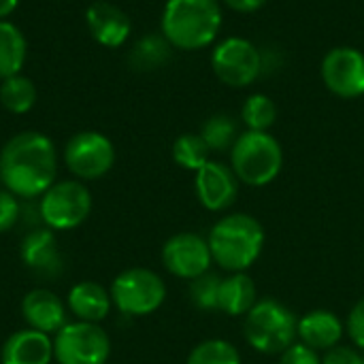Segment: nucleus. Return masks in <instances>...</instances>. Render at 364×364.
<instances>
[{
  "label": "nucleus",
  "instance_id": "1",
  "mask_svg": "<svg viewBox=\"0 0 364 364\" xmlns=\"http://www.w3.org/2000/svg\"><path fill=\"white\" fill-rule=\"evenodd\" d=\"M58 173V156L49 136L26 130L11 136L0 151L2 186L17 198L43 196Z\"/></svg>",
  "mask_w": 364,
  "mask_h": 364
},
{
  "label": "nucleus",
  "instance_id": "2",
  "mask_svg": "<svg viewBox=\"0 0 364 364\" xmlns=\"http://www.w3.org/2000/svg\"><path fill=\"white\" fill-rule=\"evenodd\" d=\"M213 262L228 273H245L262 254L264 228L247 213H228L207 237Z\"/></svg>",
  "mask_w": 364,
  "mask_h": 364
},
{
  "label": "nucleus",
  "instance_id": "3",
  "mask_svg": "<svg viewBox=\"0 0 364 364\" xmlns=\"http://www.w3.org/2000/svg\"><path fill=\"white\" fill-rule=\"evenodd\" d=\"M160 26L171 47L205 49L220 34L222 9L218 0H166Z\"/></svg>",
  "mask_w": 364,
  "mask_h": 364
},
{
  "label": "nucleus",
  "instance_id": "4",
  "mask_svg": "<svg viewBox=\"0 0 364 364\" xmlns=\"http://www.w3.org/2000/svg\"><path fill=\"white\" fill-rule=\"evenodd\" d=\"M243 337L256 352L282 356L299 339V318L277 299H260L245 314Z\"/></svg>",
  "mask_w": 364,
  "mask_h": 364
},
{
  "label": "nucleus",
  "instance_id": "5",
  "mask_svg": "<svg viewBox=\"0 0 364 364\" xmlns=\"http://www.w3.org/2000/svg\"><path fill=\"white\" fill-rule=\"evenodd\" d=\"M284 166V149L269 132L245 130L230 149V168L239 181L262 188L275 181Z\"/></svg>",
  "mask_w": 364,
  "mask_h": 364
},
{
  "label": "nucleus",
  "instance_id": "6",
  "mask_svg": "<svg viewBox=\"0 0 364 364\" xmlns=\"http://www.w3.org/2000/svg\"><path fill=\"white\" fill-rule=\"evenodd\" d=\"M109 292L113 307L130 318H143L158 311L166 299V286L162 277L149 269H128L119 273Z\"/></svg>",
  "mask_w": 364,
  "mask_h": 364
},
{
  "label": "nucleus",
  "instance_id": "7",
  "mask_svg": "<svg viewBox=\"0 0 364 364\" xmlns=\"http://www.w3.org/2000/svg\"><path fill=\"white\" fill-rule=\"evenodd\" d=\"M38 211L47 228L73 230L81 226L92 211L90 190L77 179L58 181L41 196Z\"/></svg>",
  "mask_w": 364,
  "mask_h": 364
},
{
  "label": "nucleus",
  "instance_id": "8",
  "mask_svg": "<svg viewBox=\"0 0 364 364\" xmlns=\"http://www.w3.org/2000/svg\"><path fill=\"white\" fill-rule=\"evenodd\" d=\"M109 354V335L92 322H66L53 337V358L58 364H105Z\"/></svg>",
  "mask_w": 364,
  "mask_h": 364
},
{
  "label": "nucleus",
  "instance_id": "9",
  "mask_svg": "<svg viewBox=\"0 0 364 364\" xmlns=\"http://www.w3.org/2000/svg\"><path fill=\"white\" fill-rule=\"evenodd\" d=\"M264 66L262 51L247 38L230 36L222 41L211 53V68L215 77L230 87L252 85Z\"/></svg>",
  "mask_w": 364,
  "mask_h": 364
},
{
  "label": "nucleus",
  "instance_id": "10",
  "mask_svg": "<svg viewBox=\"0 0 364 364\" xmlns=\"http://www.w3.org/2000/svg\"><path fill=\"white\" fill-rule=\"evenodd\" d=\"M66 168L81 181L105 177L115 164V147L111 139L96 130H83L68 139L64 147Z\"/></svg>",
  "mask_w": 364,
  "mask_h": 364
},
{
  "label": "nucleus",
  "instance_id": "11",
  "mask_svg": "<svg viewBox=\"0 0 364 364\" xmlns=\"http://www.w3.org/2000/svg\"><path fill=\"white\" fill-rule=\"evenodd\" d=\"M322 81L339 98L364 96V53L356 47H335L322 60Z\"/></svg>",
  "mask_w": 364,
  "mask_h": 364
},
{
  "label": "nucleus",
  "instance_id": "12",
  "mask_svg": "<svg viewBox=\"0 0 364 364\" xmlns=\"http://www.w3.org/2000/svg\"><path fill=\"white\" fill-rule=\"evenodd\" d=\"M211 250L207 239L194 232L173 235L162 247L164 269L179 279H196L211 271Z\"/></svg>",
  "mask_w": 364,
  "mask_h": 364
},
{
  "label": "nucleus",
  "instance_id": "13",
  "mask_svg": "<svg viewBox=\"0 0 364 364\" xmlns=\"http://www.w3.org/2000/svg\"><path fill=\"white\" fill-rule=\"evenodd\" d=\"M194 190L198 203L207 211H226L237 200L239 179L228 164L209 160L203 168L196 171Z\"/></svg>",
  "mask_w": 364,
  "mask_h": 364
},
{
  "label": "nucleus",
  "instance_id": "14",
  "mask_svg": "<svg viewBox=\"0 0 364 364\" xmlns=\"http://www.w3.org/2000/svg\"><path fill=\"white\" fill-rule=\"evenodd\" d=\"M85 23L96 43L102 47H122L130 32H132V21L130 17L115 4L98 0L92 2L85 11Z\"/></svg>",
  "mask_w": 364,
  "mask_h": 364
},
{
  "label": "nucleus",
  "instance_id": "15",
  "mask_svg": "<svg viewBox=\"0 0 364 364\" xmlns=\"http://www.w3.org/2000/svg\"><path fill=\"white\" fill-rule=\"evenodd\" d=\"M66 309L64 301L45 288L28 292L21 301V314L28 328L45 335H55L66 324Z\"/></svg>",
  "mask_w": 364,
  "mask_h": 364
},
{
  "label": "nucleus",
  "instance_id": "16",
  "mask_svg": "<svg viewBox=\"0 0 364 364\" xmlns=\"http://www.w3.org/2000/svg\"><path fill=\"white\" fill-rule=\"evenodd\" d=\"M53 360V339L45 333L26 328L13 333L0 352L2 364H49Z\"/></svg>",
  "mask_w": 364,
  "mask_h": 364
},
{
  "label": "nucleus",
  "instance_id": "17",
  "mask_svg": "<svg viewBox=\"0 0 364 364\" xmlns=\"http://www.w3.org/2000/svg\"><path fill=\"white\" fill-rule=\"evenodd\" d=\"M346 333L343 322L328 309H314L299 318V341L316 352H326L341 343Z\"/></svg>",
  "mask_w": 364,
  "mask_h": 364
},
{
  "label": "nucleus",
  "instance_id": "18",
  "mask_svg": "<svg viewBox=\"0 0 364 364\" xmlns=\"http://www.w3.org/2000/svg\"><path fill=\"white\" fill-rule=\"evenodd\" d=\"M66 307L79 322L98 324L109 316L113 301H111V292H107L100 284L79 282L70 288L66 296Z\"/></svg>",
  "mask_w": 364,
  "mask_h": 364
},
{
  "label": "nucleus",
  "instance_id": "19",
  "mask_svg": "<svg viewBox=\"0 0 364 364\" xmlns=\"http://www.w3.org/2000/svg\"><path fill=\"white\" fill-rule=\"evenodd\" d=\"M21 258L28 269L41 275L53 277L62 271V258L58 254L51 228H36L28 232L21 243Z\"/></svg>",
  "mask_w": 364,
  "mask_h": 364
},
{
  "label": "nucleus",
  "instance_id": "20",
  "mask_svg": "<svg viewBox=\"0 0 364 364\" xmlns=\"http://www.w3.org/2000/svg\"><path fill=\"white\" fill-rule=\"evenodd\" d=\"M258 303L256 284L247 273H228L220 282L218 311L226 316H245Z\"/></svg>",
  "mask_w": 364,
  "mask_h": 364
},
{
  "label": "nucleus",
  "instance_id": "21",
  "mask_svg": "<svg viewBox=\"0 0 364 364\" xmlns=\"http://www.w3.org/2000/svg\"><path fill=\"white\" fill-rule=\"evenodd\" d=\"M28 53V43L21 30L9 19L0 21V81L19 75Z\"/></svg>",
  "mask_w": 364,
  "mask_h": 364
},
{
  "label": "nucleus",
  "instance_id": "22",
  "mask_svg": "<svg viewBox=\"0 0 364 364\" xmlns=\"http://www.w3.org/2000/svg\"><path fill=\"white\" fill-rule=\"evenodd\" d=\"M36 102V87L23 75H13L0 83V105L9 113H28Z\"/></svg>",
  "mask_w": 364,
  "mask_h": 364
},
{
  "label": "nucleus",
  "instance_id": "23",
  "mask_svg": "<svg viewBox=\"0 0 364 364\" xmlns=\"http://www.w3.org/2000/svg\"><path fill=\"white\" fill-rule=\"evenodd\" d=\"M198 134L203 136V141L207 143V147L211 151H228V149H232L235 141L239 139V128L230 115L218 113V115H211L203 124Z\"/></svg>",
  "mask_w": 364,
  "mask_h": 364
},
{
  "label": "nucleus",
  "instance_id": "24",
  "mask_svg": "<svg viewBox=\"0 0 364 364\" xmlns=\"http://www.w3.org/2000/svg\"><path fill=\"white\" fill-rule=\"evenodd\" d=\"M241 119L247 130L269 132V128L277 122V105L267 94H252L243 102Z\"/></svg>",
  "mask_w": 364,
  "mask_h": 364
},
{
  "label": "nucleus",
  "instance_id": "25",
  "mask_svg": "<svg viewBox=\"0 0 364 364\" xmlns=\"http://www.w3.org/2000/svg\"><path fill=\"white\" fill-rule=\"evenodd\" d=\"M209 154L211 149L207 147V143L203 141L200 134H181L175 143H173V160L186 168V171H198L209 162Z\"/></svg>",
  "mask_w": 364,
  "mask_h": 364
},
{
  "label": "nucleus",
  "instance_id": "26",
  "mask_svg": "<svg viewBox=\"0 0 364 364\" xmlns=\"http://www.w3.org/2000/svg\"><path fill=\"white\" fill-rule=\"evenodd\" d=\"M186 364H241V354L230 341L207 339L190 352Z\"/></svg>",
  "mask_w": 364,
  "mask_h": 364
},
{
  "label": "nucleus",
  "instance_id": "27",
  "mask_svg": "<svg viewBox=\"0 0 364 364\" xmlns=\"http://www.w3.org/2000/svg\"><path fill=\"white\" fill-rule=\"evenodd\" d=\"M168 51H171V43L162 36H145L143 41L136 43L134 51H132V64L136 68H158L166 62L168 58Z\"/></svg>",
  "mask_w": 364,
  "mask_h": 364
},
{
  "label": "nucleus",
  "instance_id": "28",
  "mask_svg": "<svg viewBox=\"0 0 364 364\" xmlns=\"http://www.w3.org/2000/svg\"><path fill=\"white\" fill-rule=\"evenodd\" d=\"M220 282L222 277L213 271H207L205 275L190 282V301L200 311H215L218 309V294H220Z\"/></svg>",
  "mask_w": 364,
  "mask_h": 364
},
{
  "label": "nucleus",
  "instance_id": "29",
  "mask_svg": "<svg viewBox=\"0 0 364 364\" xmlns=\"http://www.w3.org/2000/svg\"><path fill=\"white\" fill-rule=\"evenodd\" d=\"M19 218V200L6 188H0V232H9Z\"/></svg>",
  "mask_w": 364,
  "mask_h": 364
},
{
  "label": "nucleus",
  "instance_id": "30",
  "mask_svg": "<svg viewBox=\"0 0 364 364\" xmlns=\"http://www.w3.org/2000/svg\"><path fill=\"white\" fill-rule=\"evenodd\" d=\"M348 337L352 341V346H356L358 350L364 352V299H360L352 311L348 314V324H346Z\"/></svg>",
  "mask_w": 364,
  "mask_h": 364
},
{
  "label": "nucleus",
  "instance_id": "31",
  "mask_svg": "<svg viewBox=\"0 0 364 364\" xmlns=\"http://www.w3.org/2000/svg\"><path fill=\"white\" fill-rule=\"evenodd\" d=\"M322 364H364L363 352L356 350V346H335L324 352Z\"/></svg>",
  "mask_w": 364,
  "mask_h": 364
},
{
  "label": "nucleus",
  "instance_id": "32",
  "mask_svg": "<svg viewBox=\"0 0 364 364\" xmlns=\"http://www.w3.org/2000/svg\"><path fill=\"white\" fill-rule=\"evenodd\" d=\"M279 364H322V358L318 356L316 350L303 346L301 341L290 346L282 356H279Z\"/></svg>",
  "mask_w": 364,
  "mask_h": 364
},
{
  "label": "nucleus",
  "instance_id": "33",
  "mask_svg": "<svg viewBox=\"0 0 364 364\" xmlns=\"http://www.w3.org/2000/svg\"><path fill=\"white\" fill-rule=\"evenodd\" d=\"M224 4H228L237 13H254L258 9H262L267 4V0H224Z\"/></svg>",
  "mask_w": 364,
  "mask_h": 364
},
{
  "label": "nucleus",
  "instance_id": "34",
  "mask_svg": "<svg viewBox=\"0 0 364 364\" xmlns=\"http://www.w3.org/2000/svg\"><path fill=\"white\" fill-rule=\"evenodd\" d=\"M19 0H0V21L6 19L15 9H17Z\"/></svg>",
  "mask_w": 364,
  "mask_h": 364
},
{
  "label": "nucleus",
  "instance_id": "35",
  "mask_svg": "<svg viewBox=\"0 0 364 364\" xmlns=\"http://www.w3.org/2000/svg\"><path fill=\"white\" fill-rule=\"evenodd\" d=\"M0 183H2V177H0Z\"/></svg>",
  "mask_w": 364,
  "mask_h": 364
},
{
  "label": "nucleus",
  "instance_id": "36",
  "mask_svg": "<svg viewBox=\"0 0 364 364\" xmlns=\"http://www.w3.org/2000/svg\"><path fill=\"white\" fill-rule=\"evenodd\" d=\"M363 360H364V352H363Z\"/></svg>",
  "mask_w": 364,
  "mask_h": 364
}]
</instances>
